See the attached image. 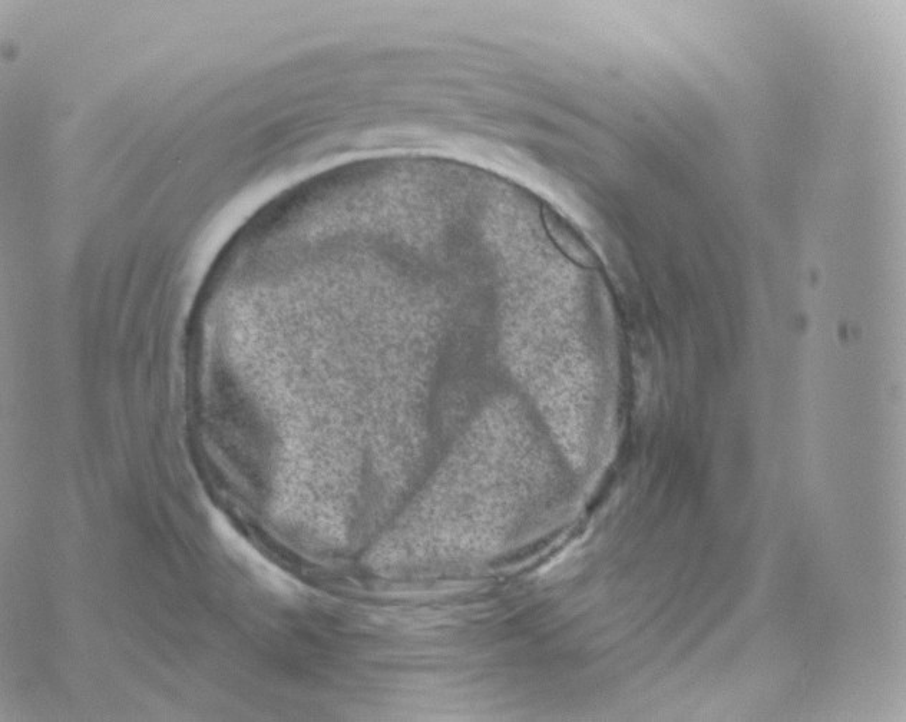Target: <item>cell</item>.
Segmentation results:
<instances>
[{
  "label": "cell",
  "instance_id": "cell-1",
  "mask_svg": "<svg viewBox=\"0 0 906 722\" xmlns=\"http://www.w3.org/2000/svg\"><path fill=\"white\" fill-rule=\"evenodd\" d=\"M542 218H544L545 228L550 233L552 241L561 248L562 253L567 254L568 257L583 266H590L591 253L570 225L565 223L560 215L551 208H544Z\"/></svg>",
  "mask_w": 906,
  "mask_h": 722
}]
</instances>
